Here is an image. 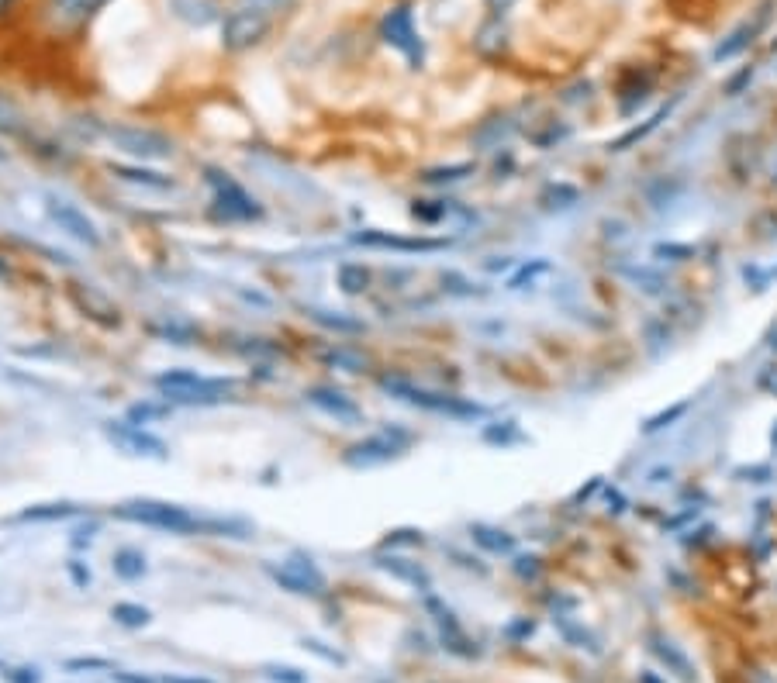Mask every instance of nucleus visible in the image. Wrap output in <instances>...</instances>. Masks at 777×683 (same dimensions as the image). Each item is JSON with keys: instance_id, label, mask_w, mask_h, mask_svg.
I'll list each match as a JSON object with an SVG mask.
<instances>
[{"instance_id": "4d7b16f0", "label": "nucleus", "mask_w": 777, "mask_h": 683, "mask_svg": "<svg viewBox=\"0 0 777 683\" xmlns=\"http://www.w3.org/2000/svg\"><path fill=\"white\" fill-rule=\"evenodd\" d=\"M114 683H159V677H146V673H121V670H114Z\"/></svg>"}, {"instance_id": "5fc2aeb1", "label": "nucleus", "mask_w": 777, "mask_h": 683, "mask_svg": "<svg viewBox=\"0 0 777 683\" xmlns=\"http://www.w3.org/2000/svg\"><path fill=\"white\" fill-rule=\"evenodd\" d=\"M7 683H42V673L35 666H21V670L7 673Z\"/></svg>"}, {"instance_id": "2f4dec72", "label": "nucleus", "mask_w": 777, "mask_h": 683, "mask_svg": "<svg viewBox=\"0 0 777 683\" xmlns=\"http://www.w3.org/2000/svg\"><path fill=\"white\" fill-rule=\"evenodd\" d=\"M339 287H342V294H349V297L363 294V290L370 287V270L363 263H342L339 266Z\"/></svg>"}, {"instance_id": "b1692460", "label": "nucleus", "mask_w": 777, "mask_h": 683, "mask_svg": "<svg viewBox=\"0 0 777 683\" xmlns=\"http://www.w3.org/2000/svg\"><path fill=\"white\" fill-rule=\"evenodd\" d=\"M688 411H691V401H688V397H684V401H674L670 408L650 414V418H646L643 425H639V432H643V435H660V432H667V428H674L677 421L688 418Z\"/></svg>"}, {"instance_id": "6e6d98bb", "label": "nucleus", "mask_w": 777, "mask_h": 683, "mask_svg": "<svg viewBox=\"0 0 777 683\" xmlns=\"http://www.w3.org/2000/svg\"><path fill=\"white\" fill-rule=\"evenodd\" d=\"M94 539H97V521H94V525H87V528H80V532H73V546L76 549L90 546Z\"/></svg>"}, {"instance_id": "bf43d9fd", "label": "nucleus", "mask_w": 777, "mask_h": 683, "mask_svg": "<svg viewBox=\"0 0 777 683\" xmlns=\"http://www.w3.org/2000/svg\"><path fill=\"white\" fill-rule=\"evenodd\" d=\"M674 477V466H657V470L646 473V483H667Z\"/></svg>"}, {"instance_id": "f8f14e48", "label": "nucleus", "mask_w": 777, "mask_h": 683, "mask_svg": "<svg viewBox=\"0 0 777 683\" xmlns=\"http://www.w3.org/2000/svg\"><path fill=\"white\" fill-rule=\"evenodd\" d=\"M425 611H429V618L436 621V628L443 632V646L453 652V656H463V659H474L477 656V642H470V635L463 632L456 611L449 608L443 597L425 594Z\"/></svg>"}, {"instance_id": "cd10ccee", "label": "nucleus", "mask_w": 777, "mask_h": 683, "mask_svg": "<svg viewBox=\"0 0 777 683\" xmlns=\"http://www.w3.org/2000/svg\"><path fill=\"white\" fill-rule=\"evenodd\" d=\"M83 508L80 504H70V501H59V504H35V508L21 511L18 521H66L73 514H80Z\"/></svg>"}, {"instance_id": "1a4fd4ad", "label": "nucleus", "mask_w": 777, "mask_h": 683, "mask_svg": "<svg viewBox=\"0 0 777 683\" xmlns=\"http://www.w3.org/2000/svg\"><path fill=\"white\" fill-rule=\"evenodd\" d=\"M273 32V18L256 11H242V7H232L222 21V49L225 52H249L263 42L266 35Z\"/></svg>"}, {"instance_id": "f03ea898", "label": "nucleus", "mask_w": 777, "mask_h": 683, "mask_svg": "<svg viewBox=\"0 0 777 683\" xmlns=\"http://www.w3.org/2000/svg\"><path fill=\"white\" fill-rule=\"evenodd\" d=\"M380 390L394 401L408 404V408H418V411H429V414H439V418H453V421H481L487 418V411L481 401H470V397H460L453 390H436V387H422V383L408 380V376H398V373H384L377 376Z\"/></svg>"}, {"instance_id": "603ef678", "label": "nucleus", "mask_w": 777, "mask_h": 683, "mask_svg": "<svg viewBox=\"0 0 777 683\" xmlns=\"http://www.w3.org/2000/svg\"><path fill=\"white\" fill-rule=\"evenodd\" d=\"M536 632V621L532 618H518V621H512V625L505 628V635L512 642H522V639H529V635Z\"/></svg>"}, {"instance_id": "412c9836", "label": "nucleus", "mask_w": 777, "mask_h": 683, "mask_svg": "<svg viewBox=\"0 0 777 683\" xmlns=\"http://www.w3.org/2000/svg\"><path fill=\"white\" fill-rule=\"evenodd\" d=\"M481 442L491 445V449H518V445H529V435L522 432V425L518 421H491V425H484L481 432Z\"/></svg>"}, {"instance_id": "aec40b11", "label": "nucleus", "mask_w": 777, "mask_h": 683, "mask_svg": "<svg viewBox=\"0 0 777 683\" xmlns=\"http://www.w3.org/2000/svg\"><path fill=\"white\" fill-rule=\"evenodd\" d=\"M470 539H474V546L491 552V556H512L518 546V539L512 532H505V528H498V525H487V521H474V525H470Z\"/></svg>"}, {"instance_id": "13d9d810", "label": "nucleus", "mask_w": 777, "mask_h": 683, "mask_svg": "<svg viewBox=\"0 0 777 683\" xmlns=\"http://www.w3.org/2000/svg\"><path fill=\"white\" fill-rule=\"evenodd\" d=\"M698 514H702V511H684V514H677V518H670V521H664V532H677V528H681V525H688V521L691 518H698Z\"/></svg>"}, {"instance_id": "4468645a", "label": "nucleus", "mask_w": 777, "mask_h": 683, "mask_svg": "<svg viewBox=\"0 0 777 683\" xmlns=\"http://www.w3.org/2000/svg\"><path fill=\"white\" fill-rule=\"evenodd\" d=\"M49 218L59 225V232H66L70 239L90 245V249H97L101 245V232H97V225L87 218V214L80 211L76 204L70 201H56V197H49Z\"/></svg>"}, {"instance_id": "5701e85b", "label": "nucleus", "mask_w": 777, "mask_h": 683, "mask_svg": "<svg viewBox=\"0 0 777 683\" xmlns=\"http://www.w3.org/2000/svg\"><path fill=\"white\" fill-rule=\"evenodd\" d=\"M104 4H108V0H52V11H56V18L63 21L66 28H73V25H83V21H87L94 11H101Z\"/></svg>"}, {"instance_id": "f257e3e1", "label": "nucleus", "mask_w": 777, "mask_h": 683, "mask_svg": "<svg viewBox=\"0 0 777 683\" xmlns=\"http://www.w3.org/2000/svg\"><path fill=\"white\" fill-rule=\"evenodd\" d=\"M114 518L132 521L142 528H156V532L170 535H232V539H246V521L235 518H211V514H197L184 504L156 501V497H135V501H121L114 508Z\"/></svg>"}, {"instance_id": "20e7f679", "label": "nucleus", "mask_w": 777, "mask_h": 683, "mask_svg": "<svg viewBox=\"0 0 777 683\" xmlns=\"http://www.w3.org/2000/svg\"><path fill=\"white\" fill-rule=\"evenodd\" d=\"M418 442V435L405 425H384L377 432L363 435L360 442H353L346 452H342V463L349 470H377V466H387L394 459L408 456L411 445Z\"/></svg>"}, {"instance_id": "3c124183", "label": "nucleus", "mask_w": 777, "mask_h": 683, "mask_svg": "<svg viewBox=\"0 0 777 683\" xmlns=\"http://www.w3.org/2000/svg\"><path fill=\"white\" fill-rule=\"evenodd\" d=\"M605 490V504H608V514H626L629 511V497L622 494L619 487H601Z\"/></svg>"}, {"instance_id": "39448f33", "label": "nucleus", "mask_w": 777, "mask_h": 683, "mask_svg": "<svg viewBox=\"0 0 777 683\" xmlns=\"http://www.w3.org/2000/svg\"><path fill=\"white\" fill-rule=\"evenodd\" d=\"M353 245L380 252H401V256H432V252H446L453 239H439V235H401V232H380V228H363V232L349 235Z\"/></svg>"}, {"instance_id": "72a5a7b5", "label": "nucleus", "mask_w": 777, "mask_h": 683, "mask_svg": "<svg viewBox=\"0 0 777 683\" xmlns=\"http://www.w3.org/2000/svg\"><path fill=\"white\" fill-rule=\"evenodd\" d=\"M650 256L657 259V263H688V259L698 256V245H691V242H657L650 249Z\"/></svg>"}, {"instance_id": "a19ab883", "label": "nucleus", "mask_w": 777, "mask_h": 683, "mask_svg": "<svg viewBox=\"0 0 777 683\" xmlns=\"http://www.w3.org/2000/svg\"><path fill=\"white\" fill-rule=\"evenodd\" d=\"M439 283H443V290L446 294H453V297H477L481 290L474 287V283L467 280V276H460L456 270H446L443 276H439Z\"/></svg>"}, {"instance_id": "a878e982", "label": "nucleus", "mask_w": 777, "mask_h": 683, "mask_svg": "<svg viewBox=\"0 0 777 683\" xmlns=\"http://www.w3.org/2000/svg\"><path fill=\"white\" fill-rule=\"evenodd\" d=\"M111 173L125 183H135V187H149V190H170L173 180L156 170H142V166H111Z\"/></svg>"}, {"instance_id": "6e6552de", "label": "nucleus", "mask_w": 777, "mask_h": 683, "mask_svg": "<svg viewBox=\"0 0 777 683\" xmlns=\"http://www.w3.org/2000/svg\"><path fill=\"white\" fill-rule=\"evenodd\" d=\"M380 38H384L391 49H398L401 56L408 59V66H422L425 63V45H422V35L415 28V14H411L408 4H394L391 11L384 14L380 21Z\"/></svg>"}, {"instance_id": "2eb2a0df", "label": "nucleus", "mask_w": 777, "mask_h": 683, "mask_svg": "<svg viewBox=\"0 0 777 683\" xmlns=\"http://www.w3.org/2000/svg\"><path fill=\"white\" fill-rule=\"evenodd\" d=\"M377 570H384L387 577H394V580H401V583H408V587H415L418 594H432V573L425 570L422 563H415V559H405V556H387V552H377Z\"/></svg>"}, {"instance_id": "c85d7f7f", "label": "nucleus", "mask_w": 777, "mask_h": 683, "mask_svg": "<svg viewBox=\"0 0 777 683\" xmlns=\"http://www.w3.org/2000/svg\"><path fill=\"white\" fill-rule=\"evenodd\" d=\"M553 621H556V628H560V632H563V639H567L574 649H588V652H594V656H598V652H601V642L594 639V635L588 632V628L574 625V621H570L567 615H556Z\"/></svg>"}, {"instance_id": "7c9ffc66", "label": "nucleus", "mask_w": 777, "mask_h": 683, "mask_svg": "<svg viewBox=\"0 0 777 683\" xmlns=\"http://www.w3.org/2000/svg\"><path fill=\"white\" fill-rule=\"evenodd\" d=\"M740 276H743V283H746V290H750V294H767V290L774 287V280H777V263L774 266L746 263L743 270H740Z\"/></svg>"}, {"instance_id": "9d476101", "label": "nucleus", "mask_w": 777, "mask_h": 683, "mask_svg": "<svg viewBox=\"0 0 777 683\" xmlns=\"http://www.w3.org/2000/svg\"><path fill=\"white\" fill-rule=\"evenodd\" d=\"M104 435H108V442L118 452H125V456L159 459V463L170 456V445L159 439V435H152L149 428L135 425V421H108V425H104Z\"/></svg>"}, {"instance_id": "69168bd1", "label": "nucleus", "mask_w": 777, "mask_h": 683, "mask_svg": "<svg viewBox=\"0 0 777 683\" xmlns=\"http://www.w3.org/2000/svg\"><path fill=\"white\" fill-rule=\"evenodd\" d=\"M0 670H4V663H0Z\"/></svg>"}, {"instance_id": "680f3d73", "label": "nucleus", "mask_w": 777, "mask_h": 683, "mask_svg": "<svg viewBox=\"0 0 777 683\" xmlns=\"http://www.w3.org/2000/svg\"><path fill=\"white\" fill-rule=\"evenodd\" d=\"M512 4H515V0H487V7H491V11H494V14L508 11V7H512Z\"/></svg>"}, {"instance_id": "7ed1b4c3", "label": "nucleus", "mask_w": 777, "mask_h": 683, "mask_svg": "<svg viewBox=\"0 0 777 683\" xmlns=\"http://www.w3.org/2000/svg\"><path fill=\"white\" fill-rule=\"evenodd\" d=\"M156 390L170 404H184V408H211V404L235 401L239 380L232 376H201L194 370H170L156 376Z\"/></svg>"}, {"instance_id": "a211bd4d", "label": "nucleus", "mask_w": 777, "mask_h": 683, "mask_svg": "<svg viewBox=\"0 0 777 683\" xmlns=\"http://www.w3.org/2000/svg\"><path fill=\"white\" fill-rule=\"evenodd\" d=\"M677 104H681V94H677L674 101L660 104L657 111H653V118H646L643 125H636V128H629L626 135L612 138V142H608V152H629L632 145H639V142H643V138H650V135L657 132V128L670 118V114H674V107H677Z\"/></svg>"}, {"instance_id": "a18cd8bd", "label": "nucleus", "mask_w": 777, "mask_h": 683, "mask_svg": "<svg viewBox=\"0 0 777 683\" xmlns=\"http://www.w3.org/2000/svg\"><path fill=\"white\" fill-rule=\"evenodd\" d=\"M394 546H425V532H418V528H398V532H387L384 549H394Z\"/></svg>"}, {"instance_id": "9b49d317", "label": "nucleus", "mask_w": 777, "mask_h": 683, "mask_svg": "<svg viewBox=\"0 0 777 683\" xmlns=\"http://www.w3.org/2000/svg\"><path fill=\"white\" fill-rule=\"evenodd\" d=\"M104 135H108L121 152H128V156H135V159H170L173 156V142L166 135L152 132V128L108 125Z\"/></svg>"}, {"instance_id": "e433bc0d", "label": "nucleus", "mask_w": 777, "mask_h": 683, "mask_svg": "<svg viewBox=\"0 0 777 683\" xmlns=\"http://www.w3.org/2000/svg\"><path fill=\"white\" fill-rule=\"evenodd\" d=\"M632 283H639L636 290H643V294H653V297H660V294H667L670 290V280L664 273H657V270H629L626 273Z\"/></svg>"}, {"instance_id": "4c0bfd02", "label": "nucleus", "mask_w": 777, "mask_h": 683, "mask_svg": "<svg viewBox=\"0 0 777 683\" xmlns=\"http://www.w3.org/2000/svg\"><path fill=\"white\" fill-rule=\"evenodd\" d=\"M259 673H263L270 683H308V673H304L301 666H291V663H263L259 666Z\"/></svg>"}, {"instance_id": "c03bdc74", "label": "nucleus", "mask_w": 777, "mask_h": 683, "mask_svg": "<svg viewBox=\"0 0 777 683\" xmlns=\"http://www.w3.org/2000/svg\"><path fill=\"white\" fill-rule=\"evenodd\" d=\"M301 649L311 652V656H318V659H325V663H332V666H346V656H342V652H335V649H329L322 639H311V635H304Z\"/></svg>"}, {"instance_id": "c9c22d12", "label": "nucleus", "mask_w": 777, "mask_h": 683, "mask_svg": "<svg viewBox=\"0 0 777 683\" xmlns=\"http://www.w3.org/2000/svg\"><path fill=\"white\" fill-rule=\"evenodd\" d=\"M311 318L318 321V325H325V328H335V332H349V335H356V332H363V321H356V318H346V314H339V311H322V308H311L308 311Z\"/></svg>"}, {"instance_id": "6ab92c4d", "label": "nucleus", "mask_w": 777, "mask_h": 683, "mask_svg": "<svg viewBox=\"0 0 777 683\" xmlns=\"http://www.w3.org/2000/svg\"><path fill=\"white\" fill-rule=\"evenodd\" d=\"M764 21H767V7L757 14V21H743V25L736 28V32L726 38V42L715 45V52H712L715 63H726V59H736L740 52L750 49V45H753V35H757L760 28H764Z\"/></svg>"}, {"instance_id": "423d86ee", "label": "nucleus", "mask_w": 777, "mask_h": 683, "mask_svg": "<svg viewBox=\"0 0 777 683\" xmlns=\"http://www.w3.org/2000/svg\"><path fill=\"white\" fill-rule=\"evenodd\" d=\"M208 183L211 190H215V218L222 221H256L263 218V207H259V201L253 194H249L242 183H235L232 176L222 173V170H208Z\"/></svg>"}, {"instance_id": "49530a36", "label": "nucleus", "mask_w": 777, "mask_h": 683, "mask_svg": "<svg viewBox=\"0 0 777 683\" xmlns=\"http://www.w3.org/2000/svg\"><path fill=\"white\" fill-rule=\"evenodd\" d=\"M325 359L335 363V366H342V370H349V373H363V366H367V359H363V356H356V352H342V349L329 352Z\"/></svg>"}, {"instance_id": "f704fd0d", "label": "nucleus", "mask_w": 777, "mask_h": 683, "mask_svg": "<svg viewBox=\"0 0 777 683\" xmlns=\"http://www.w3.org/2000/svg\"><path fill=\"white\" fill-rule=\"evenodd\" d=\"M453 211H456V201H415L411 204V214H415L418 221H425V225H439V221H446Z\"/></svg>"}, {"instance_id": "8fccbe9b", "label": "nucleus", "mask_w": 777, "mask_h": 683, "mask_svg": "<svg viewBox=\"0 0 777 683\" xmlns=\"http://www.w3.org/2000/svg\"><path fill=\"white\" fill-rule=\"evenodd\" d=\"M66 573H70V580H73L80 590H87L90 583H94V577H90V566L83 563V559H70V563H66Z\"/></svg>"}, {"instance_id": "e2e57ef3", "label": "nucleus", "mask_w": 777, "mask_h": 683, "mask_svg": "<svg viewBox=\"0 0 777 683\" xmlns=\"http://www.w3.org/2000/svg\"><path fill=\"white\" fill-rule=\"evenodd\" d=\"M639 683H660V680L653 677V673H643V677H639Z\"/></svg>"}, {"instance_id": "09e8293b", "label": "nucleus", "mask_w": 777, "mask_h": 683, "mask_svg": "<svg viewBox=\"0 0 777 683\" xmlns=\"http://www.w3.org/2000/svg\"><path fill=\"white\" fill-rule=\"evenodd\" d=\"M512 570H515V577H522V580H536L539 573H543V566H539V556H515Z\"/></svg>"}, {"instance_id": "ea45409f", "label": "nucleus", "mask_w": 777, "mask_h": 683, "mask_svg": "<svg viewBox=\"0 0 777 683\" xmlns=\"http://www.w3.org/2000/svg\"><path fill=\"white\" fill-rule=\"evenodd\" d=\"M543 273H550V259H532V263L518 266V270L508 276L505 287H508V290H522L525 283H532L536 276H543Z\"/></svg>"}, {"instance_id": "864d4df0", "label": "nucleus", "mask_w": 777, "mask_h": 683, "mask_svg": "<svg viewBox=\"0 0 777 683\" xmlns=\"http://www.w3.org/2000/svg\"><path fill=\"white\" fill-rule=\"evenodd\" d=\"M750 80H753V66H746V69H740V73H736L733 80L726 83V94H729V97H740V90H743Z\"/></svg>"}, {"instance_id": "bb28decb", "label": "nucleus", "mask_w": 777, "mask_h": 683, "mask_svg": "<svg viewBox=\"0 0 777 683\" xmlns=\"http://www.w3.org/2000/svg\"><path fill=\"white\" fill-rule=\"evenodd\" d=\"M539 204H543L546 211H570V207L581 204V190H577L574 183H550V187L539 194Z\"/></svg>"}, {"instance_id": "f3484780", "label": "nucleus", "mask_w": 777, "mask_h": 683, "mask_svg": "<svg viewBox=\"0 0 777 683\" xmlns=\"http://www.w3.org/2000/svg\"><path fill=\"white\" fill-rule=\"evenodd\" d=\"M70 297H73V304L80 308L87 318H94L97 325H104V328H118V308L108 301L104 294H97L94 287H83V283H73L70 287Z\"/></svg>"}, {"instance_id": "4be33fe9", "label": "nucleus", "mask_w": 777, "mask_h": 683, "mask_svg": "<svg viewBox=\"0 0 777 683\" xmlns=\"http://www.w3.org/2000/svg\"><path fill=\"white\" fill-rule=\"evenodd\" d=\"M111 570H114V577L125 580V583L142 580V577H146V573H149L146 552H142V549H132V546L118 549V552H114V556H111Z\"/></svg>"}, {"instance_id": "ddd939ff", "label": "nucleus", "mask_w": 777, "mask_h": 683, "mask_svg": "<svg viewBox=\"0 0 777 683\" xmlns=\"http://www.w3.org/2000/svg\"><path fill=\"white\" fill-rule=\"evenodd\" d=\"M311 408L325 411L329 418L342 421V425H363V408L346 394V390L332 387V383H315V387L304 390Z\"/></svg>"}, {"instance_id": "393cba45", "label": "nucleus", "mask_w": 777, "mask_h": 683, "mask_svg": "<svg viewBox=\"0 0 777 683\" xmlns=\"http://www.w3.org/2000/svg\"><path fill=\"white\" fill-rule=\"evenodd\" d=\"M173 14L184 18L187 25H211L218 18V4L215 0H170Z\"/></svg>"}, {"instance_id": "58836bf2", "label": "nucleus", "mask_w": 777, "mask_h": 683, "mask_svg": "<svg viewBox=\"0 0 777 683\" xmlns=\"http://www.w3.org/2000/svg\"><path fill=\"white\" fill-rule=\"evenodd\" d=\"M297 0H235V7H242V11H256V14H266V18L277 21L280 14L294 11Z\"/></svg>"}, {"instance_id": "c756f323", "label": "nucleus", "mask_w": 777, "mask_h": 683, "mask_svg": "<svg viewBox=\"0 0 777 683\" xmlns=\"http://www.w3.org/2000/svg\"><path fill=\"white\" fill-rule=\"evenodd\" d=\"M477 166L474 163H453V166H436V170H425L422 173V183L429 187H446V183H460L467 176H474Z\"/></svg>"}, {"instance_id": "37998d69", "label": "nucleus", "mask_w": 777, "mask_h": 683, "mask_svg": "<svg viewBox=\"0 0 777 683\" xmlns=\"http://www.w3.org/2000/svg\"><path fill=\"white\" fill-rule=\"evenodd\" d=\"M170 414V404H132L128 408V421H135V425H149V421H159Z\"/></svg>"}, {"instance_id": "79ce46f5", "label": "nucleus", "mask_w": 777, "mask_h": 683, "mask_svg": "<svg viewBox=\"0 0 777 683\" xmlns=\"http://www.w3.org/2000/svg\"><path fill=\"white\" fill-rule=\"evenodd\" d=\"M733 480L740 483H771L774 480V466L771 463H750V466H736Z\"/></svg>"}, {"instance_id": "dca6fc26", "label": "nucleus", "mask_w": 777, "mask_h": 683, "mask_svg": "<svg viewBox=\"0 0 777 683\" xmlns=\"http://www.w3.org/2000/svg\"><path fill=\"white\" fill-rule=\"evenodd\" d=\"M650 652L657 656V663L660 666H667V673H674L677 680H684V683H695L698 680V670H695V663L688 659V652H684L677 642H670L667 635H657L653 632L650 639Z\"/></svg>"}, {"instance_id": "473e14b6", "label": "nucleus", "mask_w": 777, "mask_h": 683, "mask_svg": "<svg viewBox=\"0 0 777 683\" xmlns=\"http://www.w3.org/2000/svg\"><path fill=\"white\" fill-rule=\"evenodd\" d=\"M111 618L118 621L121 628H146L152 621V611L142 608V604H135V601H118L111 608Z\"/></svg>"}, {"instance_id": "de8ad7c7", "label": "nucleus", "mask_w": 777, "mask_h": 683, "mask_svg": "<svg viewBox=\"0 0 777 683\" xmlns=\"http://www.w3.org/2000/svg\"><path fill=\"white\" fill-rule=\"evenodd\" d=\"M66 670H114L111 659H101V656H80V659H66Z\"/></svg>"}, {"instance_id": "052dcab7", "label": "nucleus", "mask_w": 777, "mask_h": 683, "mask_svg": "<svg viewBox=\"0 0 777 683\" xmlns=\"http://www.w3.org/2000/svg\"><path fill=\"white\" fill-rule=\"evenodd\" d=\"M159 683H215V680H204V677H159Z\"/></svg>"}, {"instance_id": "0e129e2a", "label": "nucleus", "mask_w": 777, "mask_h": 683, "mask_svg": "<svg viewBox=\"0 0 777 683\" xmlns=\"http://www.w3.org/2000/svg\"><path fill=\"white\" fill-rule=\"evenodd\" d=\"M771 449L777 452V425H774V432H771Z\"/></svg>"}, {"instance_id": "0eeeda50", "label": "nucleus", "mask_w": 777, "mask_h": 683, "mask_svg": "<svg viewBox=\"0 0 777 683\" xmlns=\"http://www.w3.org/2000/svg\"><path fill=\"white\" fill-rule=\"evenodd\" d=\"M266 577L277 583V587H284L287 594H297V597H322L325 590H329L325 573L318 570L308 556H301V552H294V556L284 559L280 566L266 563Z\"/></svg>"}]
</instances>
